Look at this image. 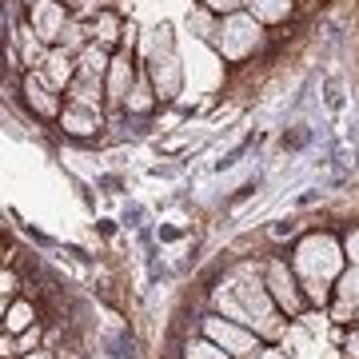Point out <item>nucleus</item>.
Returning <instances> with one entry per match:
<instances>
[{"label": "nucleus", "instance_id": "1", "mask_svg": "<svg viewBox=\"0 0 359 359\" xmlns=\"http://www.w3.org/2000/svg\"><path fill=\"white\" fill-rule=\"evenodd\" d=\"M344 248H339V240L335 236H327V231H316V236H308V240H299V248H295V259H292V271L299 276V292L308 295L316 308H323L327 299H332V292H327V283L344 271Z\"/></svg>", "mask_w": 359, "mask_h": 359}, {"label": "nucleus", "instance_id": "2", "mask_svg": "<svg viewBox=\"0 0 359 359\" xmlns=\"http://www.w3.org/2000/svg\"><path fill=\"white\" fill-rule=\"evenodd\" d=\"M224 292L240 304V323L252 327L259 339H280V335H283L280 308H276V299L268 295L264 276H259L256 268H240L228 283H224Z\"/></svg>", "mask_w": 359, "mask_h": 359}, {"label": "nucleus", "instance_id": "3", "mask_svg": "<svg viewBox=\"0 0 359 359\" xmlns=\"http://www.w3.org/2000/svg\"><path fill=\"white\" fill-rule=\"evenodd\" d=\"M144 72L152 80V92L156 100H176L180 88H184V68H180V56H176V40H172V28L160 25L148 32L144 40Z\"/></svg>", "mask_w": 359, "mask_h": 359}, {"label": "nucleus", "instance_id": "4", "mask_svg": "<svg viewBox=\"0 0 359 359\" xmlns=\"http://www.w3.org/2000/svg\"><path fill=\"white\" fill-rule=\"evenodd\" d=\"M212 48L224 56V60H231V65H240V60H248L252 52L264 44V25H259L256 16L248 13V8H240V13H228L216 20V32H212V40H208Z\"/></svg>", "mask_w": 359, "mask_h": 359}, {"label": "nucleus", "instance_id": "5", "mask_svg": "<svg viewBox=\"0 0 359 359\" xmlns=\"http://www.w3.org/2000/svg\"><path fill=\"white\" fill-rule=\"evenodd\" d=\"M200 327H204V339L224 347L231 359H256L259 335L252 332V327H244V323H236V320H224V316H204Z\"/></svg>", "mask_w": 359, "mask_h": 359}, {"label": "nucleus", "instance_id": "6", "mask_svg": "<svg viewBox=\"0 0 359 359\" xmlns=\"http://www.w3.org/2000/svg\"><path fill=\"white\" fill-rule=\"evenodd\" d=\"M264 287H268V295L276 299V308L283 316H299L304 311V292H299V280H295V271L287 264L271 259L268 268H264Z\"/></svg>", "mask_w": 359, "mask_h": 359}, {"label": "nucleus", "instance_id": "7", "mask_svg": "<svg viewBox=\"0 0 359 359\" xmlns=\"http://www.w3.org/2000/svg\"><path fill=\"white\" fill-rule=\"evenodd\" d=\"M32 8H28V28L36 32L44 44H56L60 32L68 25V4L65 0H28Z\"/></svg>", "mask_w": 359, "mask_h": 359}, {"label": "nucleus", "instance_id": "8", "mask_svg": "<svg viewBox=\"0 0 359 359\" xmlns=\"http://www.w3.org/2000/svg\"><path fill=\"white\" fill-rule=\"evenodd\" d=\"M132 80H136V60H132V48H124V52H116L112 60H108V72H104V96H108L112 104H124Z\"/></svg>", "mask_w": 359, "mask_h": 359}, {"label": "nucleus", "instance_id": "9", "mask_svg": "<svg viewBox=\"0 0 359 359\" xmlns=\"http://www.w3.org/2000/svg\"><path fill=\"white\" fill-rule=\"evenodd\" d=\"M25 100H28V108H32L36 116H44V120H56V116H60V108H65V104H60V96H56V88L40 76L36 68L25 76Z\"/></svg>", "mask_w": 359, "mask_h": 359}, {"label": "nucleus", "instance_id": "10", "mask_svg": "<svg viewBox=\"0 0 359 359\" xmlns=\"http://www.w3.org/2000/svg\"><path fill=\"white\" fill-rule=\"evenodd\" d=\"M56 124L68 132V136H96L104 128V112L100 108H80V104H65Z\"/></svg>", "mask_w": 359, "mask_h": 359}, {"label": "nucleus", "instance_id": "11", "mask_svg": "<svg viewBox=\"0 0 359 359\" xmlns=\"http://www.w3.org/2000/svg\"><path fill=\"white\" fill-rule=\"evenodd\" d=\"M36 72H40L44 80H48V84H52L56 92H65L68 84H72V76H76V56L52 44V48L44 52V65H40Z\"/></svg>", "mask_w": 359, "mask_h": 359}, {"label": "nucleus", "instance_id": "12", "mask_svg": "<svg viewBox=\"0 0 359 359\" xmlns=\"http://www.w3.org/2000/svg\"><path fill=\"white\" fill-rule=\"evenodd\" d=\"M124 20H120V13H112V8H100V13L92 16L88 25V36L92 44H100V48H112V44H124Z\"/></svg>", "mask_w": 359, "mask_h": 359}, {"label": "nucleus", "instance_id": "13", "mask_svg": "<svg viewBox=\"0 0 359 359\" xmlns=\"http://www.w3.org/2000/svg\"><path fill=\"white\" fill-rule=\"evenodd\" d=\"M351 311H359V264L335 276V320H347Z\"/></svg>", "mask_w": 359, "mask_h": 359}, {"label": "nucleus", "instance_id": "14", "mask_svg": "<svg viewBox=\"0 0 359 359\" xmlns=\"http://www.w3.org/2000/svg\"><path fill=\"white\" fill-rule=\"evenodd\" d=\"M156 92H152V80H148V72H136V80H132V88H128V96H124V112H132V116H148L156 108Z\"/></svg>", "mask_w": 359, "mask_h": 359}, {"label": "nucleus", "instance_id": "15", "mask_svg": "<svg viewBox=\"0 0 359 359\" xmlns=\"http://www.w3.org/2000/svg\"><path fill=\"white\" fill-rule=\"evenodd\" d=\"M108 60H112V52L100 48V44H84V48L76 52V76H92V80H104V72H108Z\"/></svg>", "mask_w": 359, "mask_h": 359}, {"label": "nucleus", "instance_id": "16", "mask_svg": "<svg viewBox=\"0 0 359 359\" xmlns=\"http://www.w3.org/2000/svg\"><path fill=\"white\" fill-rule=\"evenodd\" d=\"M68 104H80V108H104V80H92V76H72L68 84Z\"/></svg>", "mask_w": 359, "mask_h": 359}, {"label": "nucleus", "instance_id": "17", "mask_svg": "<svg viewBox=\"0 0 359 359\" xmlns=\"http://www.w3.org/2000/svg\"><path fill=\"white\" fill-rule=\"evenodd\" d=\"M295 8V0H248V13L256 16L259 25H280L287 20Z\"/></svg>", "mask_w": 359, "mask_h": 359}, {"label": "nucleus", "instance_id": "18", "mask_svg": "<svg viewBox=\"0 0 359 359\" xmlns=\"http://www.w3.org/2000/svg\"><path fill=\"white\" fill-rule=\"evenodd\" d=\"M36 323V308L28 304V299H16V304H8V311H4V320H0V327L8 335H20V332H28Z\"/></svg>", "mask_w": 359, "mask_h": 359}, {"label": "nucleus", "instance_id": "19", "mask_svg": "<svg viewBox=\"0 0 359 359\" xmlns=\"http://www.w3.org/2000/svg\"><path fill=\"white\" fill-rule=\"evenodd\" d=\"M16 40H20V60L28 65V72L44 65V52H48V44H44V40H40L32 28H28V25H25V28H16Z\"/></svg>", "mask_w": 359, "mask_h": 359}, {"label": "nucleus", "instance_id": "20", "mask_svg": "<svg viewBox=\"0 0 359 359\" xmlns=\"http://www.w3.org/2000/svg\"><path fill=\"white\" fill-rule=\"evenodd\" d=\"M88 40L92 36H88V25H84V20H68L65 32H60V40H56V48H65V52H72V56H76Z\"/></svg>", "mask_w": 359, "mask_h": 359}, {"label": "nucleus", "instance_id": "21", "mask_svg": "<svg viewBox=\"0 0 359 359\" xmlns=\"http://www.w3.org/2000/svg\"><path fill=\"white\" fill-rule=\"evenodd\" d=\"M184 359H231L224 347H216L212 339H192V344L184 347Z\"/></svg>", "mask_w": 359, "mask_h": 359}, {"label": "nucleus", "instance_id": "22", "mask_svg": "<svg viewBox=\"0 0 359 359\" xmlns=\"http://www.w3.org/2000/svg\"><path fill=\"white\" fill-rule=\"evenodd\" d=\"M200 8H208L212 16H228V13L248 8V0H200Z\"/></svg>", "mask_w": 359, "mask_h": 359}, {"label": "nucleus", "instance_id": "23", "mask_svg": "<svg viewBox=\"0 0 359 359\" xmlns=\"http://www.w3.org/2000/svg\"><path fill=\"white\" fill-rule=\"evenodd\" d=\"M344 256L351 259V264H359V228L347 231V244H344Z\"/></svg>", "mask_w": 359, "mask_h": 359}, {"label": "nucleus", "instance_id": "24", "mask_svg": "<svg viewBox=\"0 0 359 359\" xmlns=\"http://www.w3.org/2000/svg\"><path fill=\"white\" fill-rule=\"evenodd\" d=\"M13 292H16V271L4 268L0 271V295H13Z\"/></svg>", "mask_w": 359, "mask_h": 359}, {"label": "nucleus", "instance_id": "25", "mask_svg": "<svg viewBox=\"0 0 359 359\" xmlns=\"http://www.w3.org/2000/svg\"><path fill=\"white\" fill-rule=\"evenodd\" d=\"M292 231H295V219H276L271 236H276V240H283V236H292Z\"/></svg>", "mask_w": 359, "mask_h": 359}, {"label": "nucleus", "instance_id": "26", "mask_svg": "<svg viewBox=\"0 0 359 359\" xmlns=\"http://www.w3.org/2000/svg\"><path fill=\"white\" fill-rule=\"evenodd\" d=\"M256 359H287V351H280V347H268V351H264V347H259Z\"/></svg>", "mask_w": 359, "mask_h": 359}, {"label": "nucleus", "instance_id": "27", "mask_svg": "<svg viewBox=\"0 0 359 359\" xmlns=\"http://www.w3.org/2000/svg\"><path fill=\"white\" fill-rule=\"evenodd\" d=\"M347 359H359V335H351V339H347Z\"/></svg>", "mask_w": 359, "mask_h": 359}, {"label": "nucleus", "instance_id": "28", "mask_svg": "<svg viewBox=\"0 0 359 359\" xmlns=\"http://www.w3.org/2000/svg\"><path fill=\"white\" fill-rule=\"evenodd\" d=\"M316 200H320V192H316V188H311V192H304V196H299V200H295V204L304 208V204H316Z\"/></svg>", "mask_w": 359, "mask_h": 359}, {"label": "nucleus", "instance_id": "29", "mask_svg": "<svg viewBox=\"0 0 359 359\" xmlns=\"http://www.w3.org/2000/svg\"><path fill=\"white\" fill-rule=\"evenodd\" d=\"M4 311H8V295H0V320H4Z\"/></svg>", "mask_w": 359, "mask_h": 359}, {"label": "nucleus", "instance_id": "30", "mask_svg": "<svg viewBox=\"0 0 359 359\" xmlns=\"http://www.w3.org/2000/svg\"><path fill=\"white\" fill-rule=\"evenodd\" d=\"M25 359H48V351H28Z\"/></svg>", "mask_w": 359, "mask_h": 359}]
</instances>
